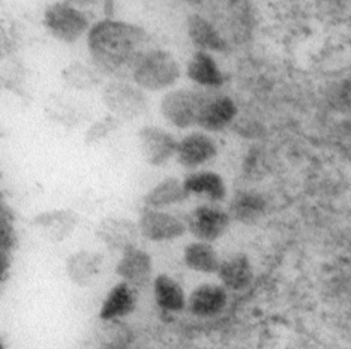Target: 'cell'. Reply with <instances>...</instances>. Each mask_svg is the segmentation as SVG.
<instances>
[{
	"instance_id": "6",
	"label": "cell",
	"mask_w": 351,
	"mask_h": 349,
	"mask_svg": "<svg viewBox=\"0 0 351 349\" xmlns=\"http://www.w3.org/2000/svg\"><path fill=\"white\" fill-rule=\"evenodd\" d=\"M230 220V215L222 209L213 205H200L191 211L186 228L198 242L212 243L227 231Z\"/></svg>"
},
{
	"instance_id": "17",
	"label": "cell",
	"mask_w": 351,
	"mask_h": 349,
	"mask_svg": "<svg viewBox=\"0 0 351 349\" xmlns=\"http://www.w3.org/2000/svg\"><path fill=\"white\" fill-rule=\"evenodd\" d=\"M186 27L191 41L200 49V51L222 53L228 49V44L224 36L219 34V30L200 14H191L186 21Z\"/></svg>"
},
{
	"instance_id": "27",
	"label": "cell",
	"mask_w": 351,
	"mask_h": 349,
	"mask_svg": "<svg viewBox=\"0 0 351 349\" xmlns=\"http://www.w3.org/2000/svg\"><path fill=\"white\" fill-rule=\"evenodd\" d=\"M116 126H117V118H114V117H108V118H106V120H101L98 123H95L86 133V142H87V144H92V142H98L101 138H104L106 135H108L110 131L116 129Z\"/></svg>"
},
{
	"instance_id": "30",
	"label": "cell",
	"mask_w": 351,
	"mask_h": 349,
	"mask_svg": "<svg viewBox=\"0 0 351 349\" xmlns=\"http://www.w3.org/2000/svg\"><path fill=\"white\" fill-rule=\"evenodd\" d=\"M0 222H12V211L0 200Z\"/></svg>"
},
{
	"instance_id": "11",
	"label": "cell",
	"mask_w": 351,
	"mask_h": 349,
	"mask_svg": "<svg viewBox=\"0 0 351 349\" xmlns=\"http://www.w3.org/2000/svg\"><path fill=\"white\" fill-rule=\"evenodd\" d=\"M77 224V213L65 209L43 211L32 219V227L43 235V239L51 243L65 242L74 233Z\"/></svg>"
},
{
	"instance_id": "1",
	"label": "cell",
	"mask_w": 351,
	"mask_h": 349,
	"mask_svg": "<svg viewBox=\"0 0 351 349\" xmlns=\"http://www.w3.org/2000/svg\"><path fill=\"white\" fill-rule=\"evenodd\" d=\"M145 42L146 31L125 21L106 18L87 31V50L99 73L117 74L123 68H132Z\"/></svg>"
},
{
	"instance_id": "22",
	"label": "cell",
	"mask_w": 351,
	"mask_h": 349,
	"mask_svg": "<svg viewBox=\"0 0 351 349\" xmlns=\"http://www.w3.org/2000/svg\"><path fill=\"white\" fill-rule=\"evenodd\" d=\"M189 196L186 192L183 181L178 179H165L161 183H158L155 188H152L146 196L143 198L147 209H164L173 204L183 203Z\"/></svg>"
},
{
	"instance_id": "7",
	"label": "cell",
	"mask_w": 351,
	"mask_h": 349,
	"mask_svg": "<svg viewBox=\"0 0 351 349\" xmlns=\"http://www.w3.org/2000/svg\"><path fill=\"white\" fill-rule=\"evenodd\" d=\"M140 234L150 242H170L186 233V224L170 213L145 209L138 219Z\"/></svg>"
},
{
	"instance_id": "20",
	"label": "cell",
	"mask_w": 351,
	"mask_h": 349,
	"mask_svg": "<svg viewBox=\"0 0 351 349\" xmlns=\"http://www.w3.org/2000/svg\"><path fill=\"white\" fill-rule=\"evenodd\" d=\"M154 296L159 309L165 312H182L186 307L185 291L169 274H159L154 281Z\"/></svg>"
},
{
	"instance_id": "14",
	"label": "cell",
	"mask_w": 351,
	"mask_h": 349,
	"mask_svg": "<svg viewBox=\"0 0 351 349\" xmlns=\"http://www.w3.org/2000/svg\"><path fill=\"white\" fill-rule=\"evenodd\" d=\"M228 301V294L224 287L215 283H203L197 287L186 301L189 312L200 316V318H210L224 311Z\"/></svg>"
},
{
	"instance_id": "16",
	"label": "cell",
	"mask_w": 351,
	"mask_h": 349,
	"mask_svg": "<svg viewBox=\"0 0 351 349\" xmlns=\"http://www.w3.org/2000/svg\"><path fill=\"white\" fill-rule=\"evenodd\" d=\"M102 255L99 252L93 250H77L66 259V274L69 281L75 283L77 287H89L101 273Z\"/></svg>"
},
{
	"instance_id": "29",
	"label": "cell",
	"mask_w": 351,
	"mask_h": 349,
	"mask_svg": "<svg viewBox=\"0 0 351 349\" xmlns=\"http://www.w3.org/2000/svg\"><path fill=\"white\" fill-rule=\"evenodd\" d=\"M10 270H11L10 253L0 250V283L8 279V276H10Z\"/></svg>"
},
{
	"instance_id": "28",
	"label": "cell",
	"mask_w": 351,
	"mask_h": 349,
	"mask_svg": "<svg viewBox=\"0 0 351 349\" xmlns=\"http://www.w3.org/2000/svg\"><path fill=\"white\" fill-rule=\"evenodd\" d=\"M19 243V235L12 222H0V250L10 253Z\"/></svg>"
},
{
	"instance_id": "13",
	"label": "cell",
	"mask_w": 351,
	"mask_h": 349,
	"mask_svg": "<svg viewBox=\"0 0 351 349\" xmlns=\"http://www.w3.org/2000/svg\"><path fill=\"white\" fill-rule=\"evenodd\" d=\"M218 153L215 141L203 132H193L182 138L178 144V161L185 168H197L213 159Z\"/></svg>"
},
{
	"instance_id": "15",
	"label": "cell",
	"mask_w": 351,
	"mask_h": 349,
	"mask_svg": "<svg viewBox=\"0 0 351 349\" xmlns=\"http://www.w3.org/2000/svg\"><path fill=\"white\" fill-rule=\"evenodd\" d=\"M135 306H137L135 288L125 282H119L104 298L99 309V318L104 322L122 320L135 311Z\"/></svg>"
},
{
	"instance_id": "5",
	"label": "cell",
	"mask_w": 351,
	"mask_h": 349,
	"mask_svg": "<svg viewBox=\"0 0 351 349\" xmlns=\"http://www.w3.org/2000/svg\"><path fill=\"white\" fill-rule=\"evenodd\" d=\"M203 101V92L179 89L165 93L161 99V114L167 122L179 129L197 125L198 111Z\"/></svg>"
},
{
	"instance_id": "18",
	"label": "cell",
	"mask_w": 351,
	"mask_h": 349,
	"mask_svg": "<svg viewBox=\"0 0 351 349\" xmlns=\"http://www.w3.org/2000/svg\"><path fill=\"white\" fill-rule=\"evenodd\" d=\"M218 277L222 287L231 291H242L248 288L254 279V270L250 258L243 253H236L224 261H221Z\"/></svg>"
},
{
	"instance_id": "8",
	"label": "cell",
	"mask_w": 351,
	"mask_h": 349,
	"mask_svg": "<svg viewBox=\"0 0 351 349\" xmlns=\"http://www.w3.org/2000/svg\"><path fill=\"white\" fill-rule=\"evenodd\" d=\"M138 144L141 156L152 166H162L178 152L176 138L156 126H145L138 132Z\"/></svg>"
},
{
	"instance_id": "2",
	"label": "cell",
	"mask_w": 351,
	"mask_h": 349,
	"mask_svg": "<svg viewBox=\"0 0 351 349\" xmlns=\"http://www.w3.org/2000/svg\"><path fill=\"white\" fill-rule=\"evenodd\" d=\"M132 80L143 90L158 92L173 86L180 77V65L164 50L143 51L132 65Z\"/></svg>"
},
{
	"instance_id": "19",
	"label": "cell",
	"mask_w": 351,
	"mask_h": 349,
	"mask_svg": "<svg viewBox=\"0 0 351 349\" xmlns=\"http://www.w3.org/2000/svg\"><path fill=\"white\" fill-rule=\"evenodd\" d=\"M188 77L194 83L209 89H217L226 83V77L219 69L218 63L209 53L197 51L189 60L186 68Z\"/></svg>"
},
{
	"instance_id": "31",
	"label": "cell",
	"mask_w": 351,
	"mask_h": 349,
	"mask_svg": "<svg viewBox=\"0 0 351 349\" xmlns=\"http://www.w3.org/2000/svg\"><path fill=\"white\" fill-rule=\"evenodd\" d=\"M0 349H5V345H3L2 340H0Z\"/></svg>"
},
{
	"instance_id": "24",
	"label": "cell",
	"mask_w": 351,
	"mask_h": 349,
	"mask_svg": "<svg viewBox=\"0 0 351 349\" xmlns=\"http://www.w3.org/2000/svg\"><path fill=\"white\" fill-rule=\"evenodd\" d=\"M266 201L261 195L255 192H239L230 203V218L242 222V224H254L265 215Z\"/></svg>"
},
{
	"instance_id": "26",
	"label": "cell",
	"mask_w": 351,
	"mask_h": 349,
	"mask_svg": "<svg viewBox=\"0 0 351 349\" xmlns=\"http://www.w3.org/2000/svg\"><path fill=\"white\" fill-rule=\"evenodd\" d=\"M327 98H329L333 108L351 113V78L335 84L330 92L327 93Z\"/></svg>"
},
{
	"instance_id": "25",
	"label": "cell",
	"mask_w": 351,
	"mask_h": 349,
	"mask_svg": "<svg viewBox=\"0 0 351 349\" xmlns=\"http://www.w3.org/2000/svg\"><path fill=\"white\" fill-rule=\"evenodd\" d=\"M63 80L71 87L78 90H89L99 81V70L97 68H89L80 62L68 65L62 73Z\"/></svg>"
},
{
	"instance_id": "12",
	"label": "cell",
	"mask_w": 351,
	"mask_h": 349,
	"mask_svg": "<svg viewBox=\"0 0 351 349\" xmlns=\"http://www.w3.org/2000/svg\"><path fill=\"white\" fill-rule=\"evenodd\" d=\"M152 272H154V266H152L150 255L138 248L123 252L116 266V274L132 288L146 287L150 282Z\"/></svg>"
},
{
	"instance_id": "4",
	"label": "cell",
	"mask_w": 351,
	"mask_h": 349,
	"mask_svg": "<svg viewBox=\"0 0 351 349\" xmlns=\"http://www.w3.org/2000/svg\"><path fill=\"white\" fill-rule=\"evenodd\" d=\"M102 104L114 118L135 120L146 114L149 101L140 87L126 81H110L102 89Z\"/></svg>"
},
{
	"instance_id": "21",
	"label": "cell",
	"mask_w": 351,
	"mask_h": 349,
	"mask_svg": "<svg viewBox=\"0 0 351 349\" xmlns=\"http://www.w3.org/2000/svg\"><path fill=\"white\" fill-rule=\"evenodd\" d=\"M186 192L202 195L212 201H222L227 195L226 183L219 174L212 171H198L186 176L183 180Z\"/></svg>"
},
{
	"instance_id": "3",
	"label": "cell",
	"mask_w": 351,
	"mask_h": 349,
	"mask_svg": "<svg viewBox=\"0 0 351 349\" xmlns=\"http://www.w3.org/2000/svg\"><path fill=\"white\" fill-rule=\"evenodd\" d=\"M44 26L51 36L66 44L77 42L92 27L86 12L69 2H56L47 6Z\"/></svg>"
},
{
	"instance_id": "23",
	"label": "cell",
	"mask_w": 351,
	"mask_h": 349,
	"mask_svg": "<svg viewBox=\"0 0 351 349\" xmlns=\"http://www.w3.org/2000/svg\"><path fill=\"white\" fill-rule=\"evenodd\" d=\"M183 263L186 264L188 268L194 270V272L213 274L218 273L221 261L217 250L213 249L210 243L194 242L189 243L185 250H183Z\"/></svg>"
},
{
	"instance_id": "9",
	"label": "cell",
	"mask_w": 351,
	"mask_h": 349,
	"mask_svg": "<svg viewBox=\"0 0 351 349\" xmlns=\"http://www.w3.org/2000/svg\"><path fill=\"white\" fill-rule=\"evenodd\" d=\"M236 114L237 107L233 99L226 96V94L203 92V101L200 111H198L197 125L209 132H217L227 128L233 122Z\"/></svg>"
},
{
	"instance_id": "10",
	"label": "cell",
	"mask_w": 351,
	"mask_h": 349,
	"mask_svg": "<svg viewBox=\"0 0 351 349\" xmlns=\"http://www.w3.org/2000/svg\"><path fill=\"white\" fill-rule=\"evenodd\" d=\"M97 235L108 249L123 253L137 248L140 229L138 224L130 219L104 218L97 228Z\"/></svg>"
}]
</instances>
